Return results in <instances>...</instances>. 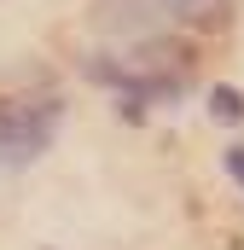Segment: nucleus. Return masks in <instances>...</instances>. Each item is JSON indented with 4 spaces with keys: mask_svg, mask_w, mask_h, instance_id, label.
<instances>
[{
    "mask_svg": "<svg viewBox=\"0 0 244 250\" xmlns=\"http://www.w3.org/2000/svg\"><path fill=\"white\" fill-rule=\"evenodd\" d=\"M227 0H99V23L105 29H163V23H198V18H215Z\"/></svg>",
    "mask_w": 244,
    "mask_h": 250,
    "instance_id": "1",
    "label": "nucleus"
},
{
    "mask_svg": "<svg viewBox=\"0 0 244 250\" xmlns=\"http://www.w3.org/2000/svg\"><path fill=\"white\" fill-rule=\"evenodd\" d=\"M53 128H59V105H6L0 111V163L41 157Z\"/></svg>",
    "mask_w": 244,
    "mask_h": 250,
    "instance_id": "2",
    "label": "nucleus"
},
{
    "mask_svg": "<svg viewBox=\"0 0 244 250\" xmlns=\"http://www.w3.org/2000/svg\"><path fill=\"white\" fill-rule=\"evenodd\" d=\"M233 175H239V181H244V151H233Z\"/></svg>",
    "mask_w": 244,
    "mask_h": 250,
    "instance_id": "3",
    "label": "nucleus"
}]
</instances>
